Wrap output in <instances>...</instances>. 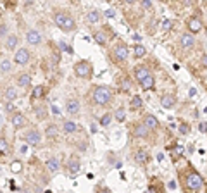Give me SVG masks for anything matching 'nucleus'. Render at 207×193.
Masks as SVG:
<instances>
[{"label": "nucleus", "mask_w": 207, "mask_h": 193, "mask_svg": "<svg viewBox=\"0 0 207 193\" xmlns=\"http://www.w3.org/2000/svg\"><path fill=\"white\" fill-rule=\"evenodd\" d=\"M54 22L59 30H62L64 33H71L76 30V19L71 16V12L67 11H55L54 12Z\"/></svg>", "instance_id": "obj_1"}, {"label": "nucleus", "mask_w": 207, "mask_h": 193, "mask_svg": "<svg viewBox=\"0 0 207 193\" xmlns=\"http://www.w3.org/2000/svg\"><path fill=\"white\" fill-rule=\"evenodd\" d=\"M92 100H93V104L102 105V107L104 105H109L111 100H112L111 88L105 86V85H97L95 88H93V92H92Z\"/></svg>", "instance_id": "obj_2"}, {"label": "nucleus", "mask_w": 207, "mask_h": 193, "mask_svg": "<svg viewBox=\"0 0 207 193\" xmlns=\"http://www.w3.org/2000/svg\"><path fill=\"white\" fill-rule=\"evenodd\" d=\"M185 188L192 190V191H199L204 188V178L200 176V172L197 171H188V174L185 176Z\"/></svg>", "instance_id": "obj_3"}, {"label": "nucleus", "mask_w": 207, "mask_h": 193, "mask_svg": "<svg viewBox=\"0 0 207 193\" xmlns=\"http://www.w3.org/2000/svg\"><path fill=\"white\" fill-rule=\"evenodd\" d=\"M73 71H74V74H76L78 78L88 79V78H92V74H93V66H92V62H88V60H78V62L73 66Z\"/></svg>", "instance_id": "obj_4"}, {"label": "nucleus", "mask_w": 207, "mask_h": 193, "mask_svg": "<svg viewBox=\"0 0 207 193\" xmlns=\"http://www.w3.org/2000/svg\"><path fill=\"white\" fill-rule=\"evenodd\" d=\"M111 55H112V59H114L116 62H124V60L129 57V48H128V45L123 43V41H118V43L114 45V48H112Z\"/></svg>", "instance_id": "obj_5"}, {"label": "nucleus", "mask_w": 207, "mask_h": 193, "mask_svg": "<svg viewBox=\"0 0 207 193\" xmlns=\"http://www.w3.org/2000/svg\"><path fill=\"white\" fill-rule=\"evenodd\" d=\"M24 140L28 145H31V147H38V145L41 143V133L38 128H30V129L24 133Z\"/></svg>", "instance_id": "obj_6"}, {"label": "nucleus", "mask_w": 207, "mask_h": 193, "mask_svg": "<svg viewBox=\"0 0 207 193\" xmlns=\"http://www.w3.org/2000/svg\"><path fill=\"white\" fill-rule=\"evenodd\" d=\"M31 60V52L28 48H17L14 52V62L19 66H26Z\"/></svg>", "instance_id": "obj_7"}, {"label": "nucleus", "mask_w": 207, "mask_h": 193, "mask_svg": "<svg viewBox=\"0 0 207 193\" xmlns=\"http://www.w3.org/2000/svg\"><path fill=\"white\" fill-rule=\"evenodd\" d=\"M11 124L16 128V129H22V128L28 124V119H26V115L22 114L21 111H16L14 114L11 115Z\"/></svg>", "instance_id": "obj_8"}, {"label": "nucleus", "mask_w": 207, "mask_h": 193, "mask_svg": "<svg viewBox=\"0 0 207 193\" xmlns=\"http://www.w3.org/2000/svg\"><path fill=\"white\" fill-rule=\"evenodd\" d=\"M26 41L33 47H38L41 43V33L36 30V28H30V30L26 31Z\"/></svg>", "instance_id": "obj_9"}, {"label": "nucleus", "mask_w": 207, "mask_h": 193, "mask_svg": "<svg viewBox=\"0 0 207 193\" xmlns=\"http://www.w3.org/2000/svg\"><path fill=\"white\" fill-rule=\"evenodd\" d=\"M79 111H81V104H79V100L74 98V96L67 98V100H66V112H67V114H69V115H78V114H79Z\"/></svg>", "instance_id": "obj_10"}, {"label": "nucleus", "mask_w": 207, "mask_h": 193, "mask_svg": "<svg viewBox=\"0 0 207 193\" xmlns=\"http://www.w3.org/2000/svg\"><path fill=\"white\" fill-rule=\"evenodd\" d=\"M195 36L190 33H181L180 36V47L183 48V50H192L193 47H195Z\"/></svg>", "instance_id": "obj_11"}, {"label": "nucleus", "mask_w": 207, "mask_h": 193, "mask_svg": "<svg viewBox=\"0 0 207 193\" xmlns=\"http://www.w3.org/2000/svg\"><path fill=\"white\" fill-rule=\"evenodd\" d=\"M186 28H188L190 35H195V33H200V31H202L204 24H202V21H200V17L192 16V17L188 19V22H186Z\"/></svg>", "instance_id": "obj_12"}, {"label": "nucleus", "mask_w": 207, "mask_h": 193, "mask_svg": "<svg viewBox=\"0 0 207 193\" xmlns=\"http://www.w3.org/2000/svg\"><path fill=\"white\" fill-rule=\"evenodd\" d=\"M67 171H69V174H78V172L81 171V160L78 159L76 155H73L69 159V162H67Z\"/></svg>", "instance_id": "obj_13"}, {"label": "nucleus", "mask_w": 207, "mask_h": 193, "mask_svg": "<svg viewBox=\"0 0 207 193\" xmlns=\"http://www.w3.org/2000/svg\"><path fill=\"white\" fill-rule=\"evenodd\" d=\"M59 133H60V128L57 126V124L48 123L47 126H45V136H47L48 140H55V138L59 136Z\"/></svg>", "instance_id": "obj_14"}, {"label": "nucleus", "mask_w": 207, "mask_h": 193, "mask_svg": "<svg viewBox=\"0 0 207 193\" xmlns=\"http://www.w3.org/2000/svg\"><path fill=\"white\" fill-rule=\"evenodd\" d=\"M19 98V92L16 86H7L4 90V100L5 102H16Z\"/></svg>", "instance_id": "obj_15"}, {"label": "nucleus", "mask_w": 207, "mask_h": 193, "mask_svg": "<svg viewBox=\"0 0 207 193\" xmlns=\"http://www.w3.org/2000/svg\"><path fill=\"white\" fill-rule=\"evenodd\" d=\"M45 167H47L52 174H55V172H59V169H60V162H59L57 157H48V159L45 160Z\"/></svg>", "instance_id": "obj_16"}, {"label": "nucleus", "mask_w": 207, "mask_h": 193, "mask_svg": "<svg viewBox=\"0 0 207 193\" xmlns=\"http://www.w3.org/2000/svg\"><path fill=\"white\" fill-rule=\"evenodd\" d=\"M16 81H17V85L21 86V88H30L31 86V74H28V73H21V74H17V78H16Z\"/></svg>", "instance_id": "obj_17"}, {"label": "nucleus", "mask_w": 207, "mask_h": 193, "mask_svg": "<svg viewBox=\"0 0 207 193\" xmlns=\"http://www.w3.org/2000/svg\"><path fill=\"white\" fill-rule=\"evenodd\" d=\"M17 43H19V36L14 33L7 35V38H5V47H7V50H17Z\"/></svg>", "instance_id": "obj_18"}, {"label": "nucleus", "mask_w": 207, "mask_h": 193, "mask_svg": "<svg viewBox=\"0 0 207 193\" xmlns=\"http://www.w3.org/2000/svg\"><path fill=\"white\" fill-rule=\"evenodd\" d=\"M133 134H135L137 138H143V140H145V138H147L148 134H150V129H148V128L145 126L143 123H142V124H137V126H135Z\"/></svg>", "instance_id": "obj_19"}, {"label": "nucleus", "mask_w": 207, "mask_h": 193, "mask_svg": "<svg viewBox=\"0 0 207 193\" xmlns=\"http://www.w3.org/2000/svg\"><path fill=\"white\" fill-rule=\"evenodd\" d=\"M143 124L148 128V129H157L159 128V119L155 117L154 114H147L143 119Z\"/></svg>", "instance_id": "obj_20"}, {"label": "nucleus", "mask_w": 207, "mask_h": 193, "mask_svg": "<svg viewBox=\"0 0 207 193\" xmlns=\"http://www.w3.org/2000/svg\"><path fill=\"white\" fill-rule=\"evenodd\" d=\"M161 105L164 109H173L176 105V96L174 95H162L161 96Z\"/></svg>", "instance_id": "obj_21"}, {"label": "nucleus", "mask_w": 207, "mask_h": 193, "mask_svg": "<svg viewBox=\"0 0 207 193\" xmlns=\"http://www.w3.org/2000/svg\"><path fill=\"white\" fill-rule=\"evenodd\" d=\"M148 74H150L148 67H145V66H137V67H135V78L138 79V83H140L142 79H145Z\"/></svg>", "instance_id": "obj_22"}, {"label": "nucleus", "mask_w": 207, "mask_h": 193, "mask_svg": "<svg viewBox=\"0 0 207 193\" xmlns=\"http://www.w3.org/2000/svg\"><path fill=\"white\" fill-rule=\"evenodd\" d=\"M140 86H142V90H145V92H148V90H152L155 86V78L152 74H148L145 79H142L140 81Z\"/></svg>", "instance_id": "obj_23"}, {"label": "nucleus", "mask_w": 207, "mask_h": 193, "mask_svg": "<svg viewBox=\"0 0 207 193\" xmlns=\"http://www.w3.org/2000/svg\"><path fill=\"white\" fill-rule=\"evenodd\" d=\"M100 17H102V12L97 11V9H92V11H88V14H86V21H88L90 24H95V22H99Z\"/></svg>", "instance_id": "obj_24"}, {"label": "nucleus", "mask_w": 207, "mask_h": 193, "mask_svg": "<svg viewBox=\"0 0 207 193\" xmlns=\"http://www.w3.org/2000/svg\"><path fill=\"white\" fill-rule=\"evenodd\" d=\"M93 40H95L97 45H105L107 43V35H105L104 30H97L95 33H93Z\"/></svg>", "instance_id": "obj_25"}, {"label": "nucleus", "mask_w": 207, "mask_h": 193, "mask_svg": "<svg viewBox=\"0 0 207 193\" xmlns=\"http://www.w3.org/2000/svg\"><path fill=\"white\" fill-rule=\"evenodd\" d=\"M62 131L67 134L71 133H76L78 131V124L74 123V121H62Z\"/></svg>", "instance_id": "obj_26"}, {"label": "nucleus", "mask_w": 207, "mask_h": 193, "mask_svg": "<svg viewBox=\"0 0 207 193\" xmlns=\"http://www.w3.org/2000/svg\"><path fill=\"white\" fill-rule=\"evenodd\" d=\"M43 95H45V86L43 85H36L35 90L31 92V98H33V100H40V98H43Z\"/></svg>", "instance_id": "obj_27"}, {"label": "nucleus", "mask_w": 207, "mask_h": 193, "mask_svg": "<svg viewBox=\"0 0 207 193\" xmlns=\"http://www.w3.org/2000/svg\"><path fill=\"white\" fill-rule=\"evenodd\" d=\"M0 153L2 155H11V145L4 136H0Z\"/></svg>", "instance_id": "obj_28"}, {"label": "nucleus", "mask_w": 207, "mask_h": 193, "mask_svg": "<svg viewBox=\"0 0 207 193\" xmlns=\"http://www.w3.org/2000/svg\"><path fill=\"white\" fill-rule=\"evenodd\" d=\"M135 160H137L138 164H145L148 160V153H147V150H137L135 152Z\"/></svg>", "instance_id": "obj_29"}, {"label": "nucleus", "mask_w": 207, "mask_h": 193, "mask_svg": "<svg viewBox=\"0 0 207 193\" xmlns=\"http://www.w3.org/2000/svg\"><path fill=\"white\" fill-rule=\"evenodd\" d=\"M133 54H135V59H142V57H145V54H147V48L142 43H137L133 47Z\"/></svg>", "instance_id": "obj_30"}, {"label": "nucleus", "mask_w": 207, "mask_h": 193, "mask_svg": "<svg viewBox=\"0 0 207 193\" xmlns=\"http://www.w3.org/2000/svg\"><path fill=\"white\" fill-rule=\"evenodd\" d=\"M142 105H143V100H142V96H138V95L131 96V100H129V107H131V109H140Z\"/></svg>", "instance_id": "obj_31"}, {"label": "nucleus", "mask_w": 207, "mask_h": 193, "mask_svg": "<svg viewBox=\"0 0 207 193\" xmlns=\"http://www.w3.org/2000/svg\"><path fill=\"white\" fill-rule=\"evenodd\" d=\"M35 112H36V117L38 119H45V115H47V107L45 105H35Z\"/></svg>", "instance_id": "obj_32"}, {"label": "nucleus", "mask_w": 207, "mask_h": 193, "mask_svg": "<svg viewBox=\"0 0 207 193\" xmlns=\"http://www.w3.org/2000/svg\"><path fill=\"white\" fill-rule=\"evenodd\" d=\"M119 83H121V92H131V79L129 78H123Z\"/></svg>", "instance_id": "obj_33"}, {"label": "nucleus", "mask_w": 207, "mask_h": 193, "mask_svg": "<svg viewBox=\"0 0 207 193\" xmlns=\"http://www.w3.org/2000/svg\"><path fill=\"white\" fill-rule=\"evenodd\" d=\"M11 69H12V62L9 59H4L0 62V71H2V73H9Z\"/></svg>", "instance_id": "obj_34"}, {"label": "nucleus", "mask_w": 207, "mask_h": 193, "mask_svg": "<svg viewBox=\"0 0 207 193\" xmlns=\"http://www.w3.org/2000/svg\"><path fill=\"white\" fill-rule=\"evenodd\" d=\"M11 171L14 172V174H17V172L22 171V162L21 160H14V162L11 164Z\"/></svg>", "instance_id": "obj_35"}, {"label": "nucleus", "mask_w": 207, "mask_h": 193, "mask_svg": "<svg viewBox=\"0 0 207 193\" xmlns=\"http://www.w3.org/2000/svg\"><path fill=\"white\" fill-rule=\"evenodd\" d=\"M111 121H112V115L109 114V112H105V114L100 117V126H109V124H111Z\"/></svg>", "instance_id": "obj_36"}, {"label": "nucleus", "mask_w": 207, "mask_h": 193, "mask_svg": "<svg viewBox=\"0 0 207 193\" xmlns=\"http://www.w3.org/2000/svg\"><path fill=\"white\" fill-rule=\"evenodd\" d=\"M114 117H116V121H119V123H123V121H124V119H126V112H124V109H121V107H119L118 111H116Z\"/></svg>", "instance_id": "obj_37"}, {"label": "nucleus", "mask_w": 207, "mask_h": 193, "mask_svg": "<svg viewBox=\"0 0 207 193\" xmlns=\"http://www.w3.org/2000/svg\"><path fill=\"white\" fill-rule=\"evenodd\" d=\"M5 38H7V24H5V22H0V41L2 40L5 41Z\"/></svg>", "instance_id": "obj_38"}, {"label": "nucleus", "mask_w": 207, "mask_h": 193, "mask_svg": "<svg viewBox=\"0 0 207 193\" xmlns=\"http://www.w3.org/2000/svg\"><path fill=\"white\" fill-rule=\"evenodd\" d=\"M4 109H5V112H12V114L16 112V107H14V104H12V102H5Z\"/></svg>", "instance_id": "obj_39"}, {"label": "nucleus", "mask_w": 207, "mask_h": 193, "mask_svg": "<svg viewBox=\"0 0 207 193\" xmlns=\"http://www.w3.org/2000/svg\"><path fill=\"white\" fill-rule=\"evenodd\" d=\"M171 28H173V21H169V19H166V21L162 22V30H164V31H169Z\"/></svg>", "instance_id": "obj_40"}, {"label": "nucleus", "mask_w": 207, "mask_h": 193, "mask_svg": "<svg viewBox=\"0 0 207 193\" xmlns=\"http://www.w3.org/2000/svg\"><path fill=\"white\" fill-rule=\"evenodd\" d=\"M180 133L181 134H188L190 133V126L188 124H180Z\"/></svg>", "instance_id": "obj_41"}, {"label": "nucleus", "mask_w": 207, "mask_h": 193, "mask_svg": "<svg viewBox=\"0 0 207 193\" xmlns=\"http://www.w3.org/2000/svg\"><path fill=\"white\" fill-rule=\"evenodd\" d=\"M59 47H60V50H64V52H71V48L67 47V45L64 43V41H60V43H59Z\"/></svg>", "instance_id": "obj_42"}, {"label": "nucleus", "mask_w": 207, "mask_h": 193, "mask_svg": "<svg viewBox=\"0 0 207 193\" xmlns=\"http://www.w3.org/2000/svg\"><path fill=\"white\" fill-rule=\"evenodd\" d=\"M199 131H200V133H207V123H200Z\"/></svg>", "instance_id": "obj_43"}, {"label": "nucleus", "mask_w": 207, "mask_h": 193, "mask_svg": "<svg viewBox=\"0 0 207 193\" xmlns=\"http://www.w3.org/2000/svg\"><path fill=\"white\" fill-rule=\"evenodd\" d=\"M142 7H143V9H152V2L145 0V2H142Z\"/></svg>", "instance_id": "obj_44"}, {"label": "nucleus", "mask_w": 207, "mask_h": 193, "mask_svg": "<svg viewBox=\"0 0 207 193\" xmlns=\"http://www.w3.org/2000/svg\"><path fill=\"white\" fill-rule=\"evenodd\" d=\"M52 114H55V115H59L60 114V109L57 107V105H52Z\"/></svg>", "instance_id": "obj_45"}, {"label": "nucleus", "mask_w": 207, "mask_h": 193, "mask_svg": "<svg viewBox=\"0 0 207 193\" xmlns=\"http://www.w3.org/2000/svg\"><path fill=\"white\" fill-rule=\"evenodd\" d=\"M97 193H111L109 188H97Z\"/></svg>", "instance_id": "obj_46"}, {"label": "nucleus", "mask_w": 207, "mask_h": 193, "mask_svg": "<svg viewBox=\"0 0 207 193\" xmlns=\"http://www.w3.org/2000/svg\"><path fill=\"white\" fill-rule=\"evenodd\" d=\"M104 14L107 16V17H114V12H112V11H107V12H104Z\"/></svg>", "instance_id": "obj_47"}, {"label": "nucleus", "mask_w": 207, "mask_h": 193, "mask_svg": "<svg viewBox=\"0 0 207 193\" xmlns=\"http://www.w3.org/2000/svg\"><path fill=\"white\" fill-rule=\"evenodd\" d=\"M167 186H169L171 190H174V188H176V183H174V181H169V185H167Z\"/></svg>", "instance_id": "obj_48"}, {"label": "nucleus", "mask_w": 207, "mask_h": 193, "mask_svg": "<svg viewBox=\"0 0 207 193\" xmlns=\"http://www.w3.org/2000/svg\"><path fill=\"white\" fill-rule=\"evenodd\" d=\"M147 193H157V190H155V188H154V186H150V188H148V190H147Z\"/></svg>", "instance_id": "obj_49"}, {"label": "nucleus", "mask_w": 207, "mask_h": 193, "mask_svg": "<svg viewBox=\"0 0 207 193\" xmlns=\"http://www.w3.org/2000/svg\"><path fill=\"white\" fill-rule=\"evenodd\" d=\"M202 62L207 66V54H205V55H202Z\"/></svg>", "instance_id": "obj_50"}, {"label": "nucleus", "mask_w": 207, "mask_h": 193, "mask_svg": "<svg viewBox=\"0 0 207 193\" xmlns=\"http://www.w3.org/2000/svg\"><path fill=\"white\" fill-rule=\"evenodd\" d=\"M4 100V92H2V90H0V102Z\"/></svg>", "instance_id": "obj_51"}, {"label": "nucleus", "mask_w": 207, "mask_h": 193, "mask_svg": "<svg viewBox=\"0 0 207 193\" xmlns=\"http://www.w3.org/2000/svg\"><path fill=\"white\" fill-rule=\"evenodd\" d=\"M45 193H52V191H50V190H48V191H45Z\"/></svg>", "instance_id": "obj_52"}, {"label": "nucleus", "mask_w": 207, "mask_h": 193, "mask_svg": "<svg viewBox=\"0 0 207 193\" xmlns=\"http://www.w3.org/2000/svg\"><path fill=\"white\" fill-rule=\"evenodd\" d=\"M21 193H28V191H21Z\"/></svg>", "instance_id": "obj_53"}, {"label": "nucleus", "mask_w": 207, "mask_h": 193, "mask_svg": "<svg viewBox=\"0 0 207 193\" xmlns=\"http://www.w3.org/2000/svg\"><path fill=\"white\" fill-rule=\"evenodd\" d=\"M0 193H2V190H0Z\"/></svg>", "instance_id": "obj_54"}]
</instances>
